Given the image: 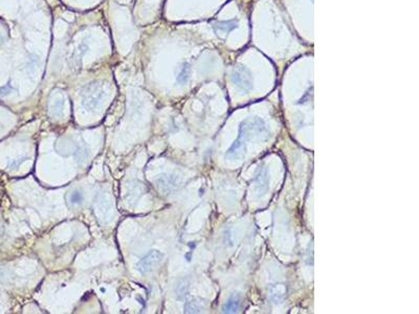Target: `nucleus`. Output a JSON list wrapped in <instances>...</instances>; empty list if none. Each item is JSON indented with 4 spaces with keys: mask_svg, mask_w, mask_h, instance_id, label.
Wrapping results in <instances>:
<instances>
[{
    "mask_svg": "<svg viewBox=\"0 0 419 314\" xmlns=\"http://www.w3.org/2000/svg\"><path fill=\"white\" fill-rule=\"evenodd\" d=\"M68 201L73 205H78L83 201V194L80 191H74L68 196Z\"/></svg>",
    "mask_w": 419,
    "mask_h": 314,
    "instance_id": "nucleus-2",
    "label": "nucleus"
},
{
    "mask_svg": "<svg viewBox=\"0 0 419 314\" xmlns=\"http://www.w3.org/2000/svg\"><path fill=\"white\" fill-rule=\"evenodd\" d=\"M163 254L160 250H150L137 262L136 269L141 273H148L154 270L163 261Z\"/></svg>",
    "mask_w": 419,
    "mask_h": 314,
    "instance_id": "nucleus-1",
    "label": "nucleus"
}]
</instances>
